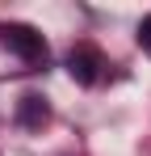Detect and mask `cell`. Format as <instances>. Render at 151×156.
<instances>
[{"mask_svg": "<svg viewBox=\"0 0 151 156\" xmlns=\"http://www.w3.org/2000/svg\"><path fill=\"white\" fill-rule=\"evenodd\" d=\"M46 118H50V105H46L42 93H25L21 101H17V127L38 131V127H46Z\"/></svg>", "mask_w": 151, "mask_h": 156, "instance_id": "3957f363", "label": "cell"}, {"mask_svg": "<svg viewBox=\"0 0 151 156\" xmlns=\"http://www.w3.org/2000/svg\"><path fill=\"white\" fill-rule=\"evenodd\" d=\"M139 47H143V51L151 55V13L143 17V21H139Z\"/></svg>", "mask_w": 151, "mask_h": 156, "instance_id": "277c9868", "label": "cell"}, {"mask_svg": "<svg viewBox=\"0 0 151 156\" xmlns=\"http://www.w3.org/2000/svg\"><path fill=\"white\" fill-rule=\"evenodd\" d=\"M101 51L92 47V42H80V47H72V55H67V72H72L76 84H97L101 76Z\"/></svg>", "mask_w": 151, "mask_h": 156, "instance_id": "7a4b0ae2", "label": "cell"}, {"mask_svg": "<svg viewBox=\"0 0 151 156\" xmlns=\"http://www.w3.org/2000/svg\"><path fill=\"white\" fill-rule=\"evenodd\" d=\"M0 42L17 55L21 63H46V55H50V51H46V38H42L34 26H21V21L0 26Z\"/></svg>", "mask_w": 151, "mask_h": 156, "instance_id": "6da1fadb", "label": "cell"}]
</instances>
